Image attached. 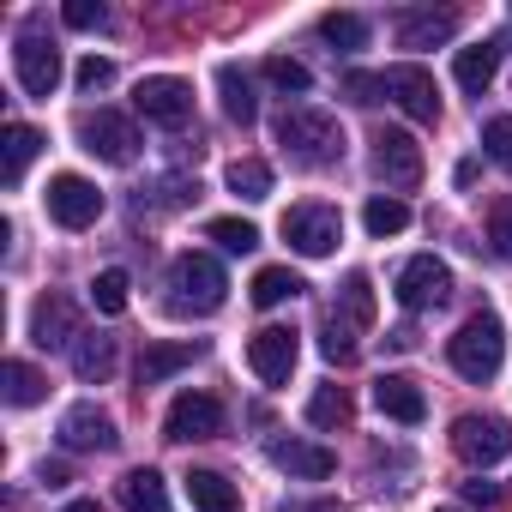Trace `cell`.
<instances>
[{
    "mask_svg": "<svg viewBox=\"0 0 512 512\" xmlns=\"http://www.w3.org/2000/svg\"><path fill=\"white\" fill-rule=\"evenodd\" d=\"M278 145L296 169H326L344 157V127L326 109H284L278 115Z\"/></svg>",
    "mask_w": 512,
    "mask_h": 512,
    "instance_id": "cell-1",
    "label": "cell"
},
{
    "mask_svg": "<svg viewBox=\"0 0 512 512\" xmlns=\"http://www.w3.org/2000/svg\"><path fill=\"white\" fill-rule=\"evenodd\" d=\"M368 326H374V284H368V272H350L326 314V338H320L326 362H338V368L356 362V332H368Z\"/></svg>",
    "mask_w": 512,
    "mask_h": 512,
    "instance_id": "cell-2",
    "label": "cell"
},
{
    "mask_svg": "<svg viewBox=\"0 0 512 512\" xmlns=\"http://www.w3.org/2000/svg\"><path fill=\"white\" fill-rule=\"evenodd\" d=\"M446 362L464 374V380H494L500 374V362H506V326L494 320V314H470L452 338H446Z\"/></svg>",
    "mask_w": 512,
    "mask_h": 512,
    "instance_id": "cell-3",
    "label": "cell"
},
{
    "mask_svg": "<svg viewBox=\"0 0 512 512\" xmlns=\"http://www.w3.org/2000/svg\"><path fill=\"white\" fill-rule=\"evenodd\" d=\"M169 290H175V314H217L229 296V278L211 253H181L169 272Z\"/></svg>",
    "mask_w": 512,
    "mask_h": 512,
    "instance_id": "cell-4",
    "label": "cell"
},
{
    "mask_svg": "<svg viewBox=\"0 0 512 512\" xmlns=\"http://www.w3.org/2000/svg\"><path fill=\"white\" fill-rule=\"evenodd\" d=\"M452 452L470 464V470H488V464H500L506 452H512V422L506 416H458L452 422Z\"/></svg>",
    "mask_w": 512,
    "mask_h": 512,
    "instance_id": "cell-5",
    "label": "cell"
},
{
    "mask_svg": "<svg viewBox=\"0 0 512 512\" xmlns=\"http://www.w3.org/2000/svg\"><path fill=\"white\" fill-rule=\"evenodd\" d=\"M284 241L302 253V260H326V253L344 241V217L332 205H296V211H284Z\"/></svg>",
    "mask_w": 512,
    "mask_h": 512,
    "instance_id": "cell-6",
    "label": "cell"
},
{
    "mask_svg": "<svg viewBox=\"0 0 512 512\" xmlns=\"http://www.w3.org/2000/svg\"><path fill=\"white\" fill-rule=\"evenodd\" d=\"M380 85H386V97L410 115V121H440V91H434V73L428 67H416V61H398V67H386L380 73Z\"/></svg>",
    "mask_w": 512,
    "mask_h": 512,
    "instance_id": "cell-7",
    "label": "cell"
},
{
    "mask_svg": "<svg viewBox=\"0 0 512 512\" xmlns=\"http://www.w3.org/2000/svg\"><path fill=\"white\" fill-rule=\"evenodd\" d=\"M133 109L157 127H187L193 121V85L175 79V73H157V79H139L133 91Z\"/></svg>",
    "mask_w": 512,
    "mask_h": 512,
    "instance_id": "cell-8",
    "label": "cell"
},
{
    "mask_svg": "<svg viewBox=\"0 0 512 512\" xmlns=\"http://www.w3.org/2000/svg\"><path fill=\"white\" fill-rule=\"evenodd\" d=\"M13 73H19L25 97H55V85H61V49L43 31H25L13 43Z\"/></svg>",
    "mask_w": 512,
    "mask_h": 512,
    "instance_id": "cell-9",
    "label": "cell"
},
{
    "mask_svg": "<svg viewBox=\"0 0 512 512\" xmlns=\"http://www.w3.org/2000/svg\"><path fill=\"white\" fill-rule=\"evenodd\" d=\"M79 139H85V151L103 157V163H133V157H139V127H133L121 109L85 115V121H79Z\"/></svg>",
    "mask_w": 512,
    "mask_h": 512,
    "instance_id": "cell-10",
    "label": "cell"
},
{
    "mask_svg": "<svg viewBox=\"0 0 512 512\" xmlns=\"http://www.w3.org/2000/svg\"><path fill=\"white\" fill-rule=\"evenodd\" d=\"M374 175L398 193H410L422 181V145L404 133V127H380L374 133Z\"/></svg>",
    "mask_w": 512,
    "mask_h": 512,
    "instance_id": "cell-11",
    "label": "cell"
},
{
    "mask_svg": "<svg viewBox=\"0 0 512 512\" xmlns=\"http://www.w3.org/2000/svg\"><path fill=\"white\" fill-rule=\"evenodd\" d=\"M296 356H302V344H296L290 326H260V332L247 338V368L260 374L266 386H284L296 374Z\"/></svg>",
    "mask_w": 512,
    "mask_h": 512,
    "instance_id": "cell-12",
    "label": "cell"
},
{
    "mask_svg": "<svg viewBox=\"0 0 512 512\" xmlns=\"http://www.w3.org/2000/svg\"><path fill=\"white\" fill-rule=\"evenodd\" d=\"M43 199H49V217H55L61 229H91V223L103 217V193H97L85 175H55Z\"/></svg>",
    "mask_w": 512,
    "mask_h": 512,
    "instance_id": "cell-13",
    "label": "cell"
},
{
    "mask_svg": "<svg viewBox=\"0 0 512 512\" xmlns=\"http://www.w3.org/2000/svg\"><path fill=\"white\" fill-rule=\"evenodd\" d=\"M163 434L169 440H217L223 434V404L211 398V392H181L175 404H169V416H163Z\"/></svg>",
    "mask_w": 512,
    "mask_h": 512,
    "instance_id": "cell-14",
    "label": "cell"
},
{
    "mask_svg": "<svg viewBox=\"0 0 512 512\" xmlns=\"http://www.w3.org/2000/svg\"><path fill=\"white\" fill-rule=\"evenodd\" d=\"M446 296H452V272L434 260V253H416V260H404V272H398V302H404L410 314L440 308Z\"/></svg>",
    "mask_w": 512,
    "mask_h": 512,
    "instance_id": "cell-15",
    "label": "cell"
},
{
    "mask_svg": "<svg viewBox=\"0 0 512 512\" xmlns=\"http://www.w3.org/2000/svg\"><path fill=\"white\" fill-rule=\"evenodd\" d=\"M61 446H67V452H115V446H121L115 416L97 410V404H73V410L61 416Z\"/></svg>",
    "mask_w": 512,
    "mask_h": 512,
    "instance_id": "cell-16",
    "label": "cell"
},
{
    "mask_svg": "<svg viewBox=\"0 0 512 512\" xmlns=\"http://www.w3.org/2000/svg\"><path fill=\"white\" fill-rule=\"evenodd\" d=\"M85 332H79V308L67 302V296H43L37 302V314H31V344L37 350H67V344H79Z\"/></svg>",
    "mask_w": 512,
    "mask_h": 512,
    "instance_id": "cell-17",
    "label": "cell"
},
{
    "mask_svg": "<svg viewBox=\"0 0 512 512\" xmlns=\"http://www.w3.org/2000/svg\"><path fill=\"white\" fill-rule=\"evenodd\" d=\"M199 356H205L199 338H163V344H145V356H139V386H163V380H175L181 368H193Z\"/></svg>",
    "mask_w": 512,
    "mask_h": 512,
    "instance_id": "cell-18",
    "label": "cell"
},
{
    "mask_svg": "<svg viewBox=\"0 0 512 512\" xmlns=\"http://www.w3.org/2000/svg\"><path fill=\"white\" fill-rule=\"evenodd\" d=\"M266 458H272L278 470L302 476V482H326V476L338 470V458H332L326 446H314V440H272V446H266Z\"/></svg>",
    "mask_w": 512,
    "mask_h": 512,
    "instance_id": "cell-19",
    "label": "cell"
},
{
    "mask_svg": "<svg viewBox=\"0 0 512 512\" xmlns=\"http://www.w3.org/2000/svg\"><path fill=\"white\" fill-rule=\"evenodd\" d=\"M374 404H380L392 422H404V428H416V422L428 416V398H422V386H416L410 374H380V380H374Z\"/></svg>",
    "mask_w": 512,
    "mask_h": 512,
    "instance_id": "cell-20",
    "label": "cell"
},
{
    "mask_svg": "<svg viewBox=\"0 0 512 512\" xmlns=\"http://www.w3.org/2000/svg\"><path fill=\"white\" fill-rule=\"evenodd\" d=\"M458 37V13H398V49H434Z\"/></svg>",
    "mask_w": 512,
    "mask_h": 512,
    "instance_id": "cell-21",
    "label": "cell"
},
{
    "mask_svg": "<svg viewBox=\"0 0 512 512\" xmlns=\"http://www.w3.org/2000/svg\"><path fill=\"white\" fill-rule=\"evenodd\" d=\"M37 151H43V133H37V127H25V121H13V127H7V139H0V181L19 187Z\"/></svg>",
    "mask_w": 512,
    "mask_h": 512,
    "instance_id": "cell-22",
    "label": "cell"
},
{
    "mask_svg": "<svg viewBox=\"0 0 512 512\" xmlns=\"http://www.w3.org/2000/svg\"><path fill=\"white\" fill-rule=\"evenodd\" d=\"M494 73H500V43H476V49H458V61H452V79H458L470 97H482V91L494 85Z\"/></svg>",
    "mask_w": 512,
    "mask_h": 512,
    "instance_id": "cell-23",
    "label": "cell"
},
{
    "mask_svg": "<svg viewBox=\"0 0 512 512\" xmlns=\"http://www.w3.org/2000/svg\"><path fill=\"white\" fill-rule=\"evenodd\" d=\"M73 374H79L85 386H103V380L115 374V338H103V332H85V338L73 344Z\"/></svg>",
    "mask_w": 512,
    "mask_h": 512,
    "instance_id": "cell-24",
    "label": "cell"
},
{
    "mask_svg": "<svg viewBox=\"0 0 512 512\" xmlns=\"http://www.w3.org/2000/svg\"><path fill=\"white\" fill-rule=\"evenodd\" d=\"M121 506H127V512H169V488H163V476H157L151 464L127 470V476H121Z\"/></svg>",
    "mask_w": 512,
    "mask_h": 512,
    "instance_id": "cell-25",
    "label": "cell"
},
{
    "mask_svg": "<svg viewBox=\"0 0 512 512\" xmlns=\"http://www.w3.org/2000/svg\"><path fill=\"white\" fill-rule=\"evenodd\" d=\"M187 500H193L199 512H241L235 482H223L217 470H193V476H187Z\"/></svg>",
    "mask_w": 512,
    "mask_h": 512,
    "instance_id": "cell-26",
    "label": "cell"
},
{
    "mask_svg": "<svg viewBox=\"0 0 512 512\" xmlns=\"http://www.w3.org/2000/svg\"><path fill=\"white\" fill-rule=\"evenodd\" d=\"M0 392H7L13 410H31V404L49 398V380H43L31 362H7V368H0Z\"/></svg>",
    "mask_w": 512,
    "mask_h": 512,
    "instance_id": "cell-27",
    "label": "cell"
},
{
    "mask_svg": "<svg viewBox=\"0 0 512 512\" xmlns=\"http://www.w3.org/2000/svg\"><path fill=\"white\" fill-rule=\"evenodd\" d=\"M217 91H223V115H229V121H241V127H247L253 115H260V103H253V85H247V73H241L235 61H223V67H217Z\"/></svg>",
    "mask_w": 512,
    "mask_h": 512,
    "instance_id": "cell-28",
    "label": "cell"
},
{
    "mask_svg": "<svg viewBox=\"0 0 512 512\" xmlns=\"http://www.w3.org/2000/svg\"><path fill=\"white\" fill-rule=\"evenodd\" d=\"M223 181H229L235 199H272V163L266 157H235Z\"/></svg>",
    "mask_w": 512,
    "mask_h": 512,
    "instance_id": "cell-29",
    "label": "cell"
},
{
    "mask_svg": "<svg viewBox=\"0 0 512 512\" xmlns=\"http://www.w3.org/2000/svg\"><path fill=\"white\" fill-rule=\"evenodd\" d=\"M350 416H356V404H350L344 386H314V398H308V422L314 428H344Z\"/></svg>",
    "mask_w": 512,
    "mask_h": 512,
    "instance_id": "cell-30",
    "label": "cell"
},
{
    "mask_svg": "<svg viewBox=\"0 0 512 512\" xmlns=\"http://www.w3.org/2000/svg\"><path fill=\"white\" fill-rule=\"evenodd\" d=\"M253 308H278V302H290V296H302V278L290 272V266H266L260 278H253Z\"/></svg>",
    "mask_w": 512,
    "mask_h": 512,
    "instance_id": "cell-31",
    "label": "cell"
},
{
    "mask_svg": "<svg viewBox=\"0 0 512 512\" xmlns=\"http://www.w3.org/2000/svg\"><path fill=\"white\" fill-rule=\"evenodd\" d=\"M362 223H368V235H398V229H410V205L404 199H392V193H374L368 199V211H362Z\"/></svg>",
    "mask_w": 512,
    "mask_h": 512,
    "instance_id": "cell-32",
    "label": "cell"
},
{
    "mask_svg": "<svg viewBox=\"0 0 512 512\" xmlns=\"http://www.w3.org/2000/svg\"><path fill=\"white\" fill-rule=\"evenodd\" d=\"M320 37L332 49H368V19L362 13H326L320 19Z\"/></svg>",
    "mask_w": 512,
    "mask_h": 512,
    "instance_id": "cell-33",
    "label": "cell"
},
{
    "mask_svg": "<svg viewBox=\"0 0 512 512\" xmlns=\"http://www.w3.org/2000/svg\"><path fill=\"white\" fill-rule=\"evenodd\" d=\"M205 235H211L217 247H229V253H253V247H260V229H253L247 217H211Z\"/></svg>",
    "mask_w": 512,
    "mask_h": 512,
    "instance_id": "cell-34",
    "label": "cell"
},
{
    "mask_svg": "<svg viewBox=\"0 0 512 512\" xmlns=\"http://www.w3.org/2000/svg\"><path fill=\"white\" fill-rule=\"evenodd\" d=\"M266 79H272L278 91H296V97H308V85H314V73H308L302 61H290V55H272V61H266Z\"/></svg>",
    "mask_w": 512,
    "mask_h": 512,
    "instance_id": "cell-35",
    "label": "cell"
},
{
    "mask_svg": "<svg viewBox=\"0 0 512 512\" xmlns=\"http://www.w3.org/2000/svg\"><path fill=\"white\" fill-rule=\"evenodd\" d=\"M91 302H97V314H121L127 308V272H97V284H91Z\"/></svg>",
    "mask_w": 512,
    "mask_h": 512,
    "instance_id": "cell-36",
    "label": "cell"
},
{
    "mask_svg": "<svg viewBox=\"0 0 512 512\" xmlns=\"http://www.w3.org/2000/svg\"><path fill=\"white\" fill-rule=\"evenodd\" d=\"M482 151H488L500 169H512V115H494V121L482 127Z\"/></svg>",
    "mask_w": 512,
    "mask_h": 512,
    "instance_id": "cell-37",
    "label": "cell"
},
{
    "mask_svg": "<svg viewBox=\"0 0 512 512\" xmlns=\"http://www.w3.org/2000/svg\"><path fill=\"white\" fill-rule=\"evenodd\" d=\"M488 241H494L500 260H512V199H494L488 205Z\"/></svg>",
    "mask_w": 512,
    "mask_h": 512,
    "instance_id": "cell-38",
    "label": "cell"
},
{
    "mask_svg": "<svg viewBox=\"0 0 512 512\" xmlns=\"http://www.w3.org/2000/svg\"><path fill=\"white\" fill-rule=\"evenodd\" d=\"M61 19H67L73 31H103V25H109V7H103V0H67Z\"/></svg>",
    "mask_w": 512,
    "mask_h": 512,
    "instance_id": "cell-39",
    "label": "cell"
},
{
    "mask_svg": "<svg viewBox=\"0 0 512 512\" xmlns=\"http://www.w3.org/2000/svg\"><path fill=\"white\" fill-rule=\"evenodd\" d=\"M73 79H79V91H103V85L115 79V67H109L103 55H85V61L73 67Z\"/></svg>",
    "mask_w": 512,
    "mask_h": 512,
    "instance_id": "cell-40",
    "label": "cell"
},
{
    "mask_svg": "<svg viewBox=\"0 0 512 512\" xmlns=\"http://www.w3.org/2000/svg\"><path fill=\"white\" fill-rule=\"evenodd\" d=\"M344 91H350V103H380V97H386L380 73H350V79H344Z\"/></svg>",
    "mask_w": 512,
    "mask_h": 512,
    "instance_id": "cell-41",
    "label": "cell"
},
{
    "mask_svg": "<svg viewBox=\"0 0 512 512\" xmlns=\"http://www.w3.org/2000/svg\"><path fill=\"white\" fill-rule=\"evenodd\" d=\"M464 500H476V506H494V500H500V488H494V482H482V476H470V482H464Z\"/></svg>",
    "mask_w": 512,
    "mask_h": 512,
    "instance_id": "cell-42",
    "label": "cell"
},
{
    "mask_svg": "<svg viewBox=\"0 0 512 512\" xmlns=\"http://www.w3.org/2000/svg\"><path fill=\"white\" fill-rule=\"evenodd\" d=\"M278 512H344L338 500H290V506H278Z\"/></svg>",
    "mask_w": 512,
    "mask_h": 512,
    "instance_id": "cell-43",
    "label": "cell"
},
{
    "mask_svg": "<svg viewBox=\"0 0 512 512\" xmlns=\"http://www.w3.org/2000/svg\"><path fill=\"white\" fill-rule=\"evenodd\" d=\"M37 482H49V488H61V482H67V464H37Z\"/></svg>",
    "mask_w": 512,
    "mask_h": 512,
    "instance_id": "cell-44",
    "label": "cell"
},
{
    "mask_svg": "<svg viewBox=\"0 0 512 512\" xmlns=\"http://www.w3.org/2000/svg\"><path fill=\"white\" fill-rule=\"evenodd\" d=\"M386 344H392V350H416V332H410V326H398V332H386Z\"/></svg>",
    "mask_w": 512,
    "mask_h": 512,
    "instance_id": "cell-45",
    "label": "cell"
},
{
    "mask_svg": "<svg viewBox=\"0 0 512 512\" xmlns=\"http://www.w3.org/2000/svg\"><path fill=\"white\" fill-rule=\"evenodd\" d=\"M67 512H97V500H73V506H67Z\"/></svg>",
    "mask_w": 512,
    "mask_h": 512,
    "instance_id": "cell-46",
    "label": "cell"
},
{
    "mask_svg": "<svg viewBox=\"0 0 512 512\" xmlns=\"http://www.w3.org/2000/svg\"><path fill=\"white\" fill-rule=\"evenodd\" d=\"M440 512H458V506H440Z\"/></svg>",
    "mask_w": 512,
    "mask_h": 512,
    "instance_id": "cell-47",
    "label": "cell"
}]
</instances>
